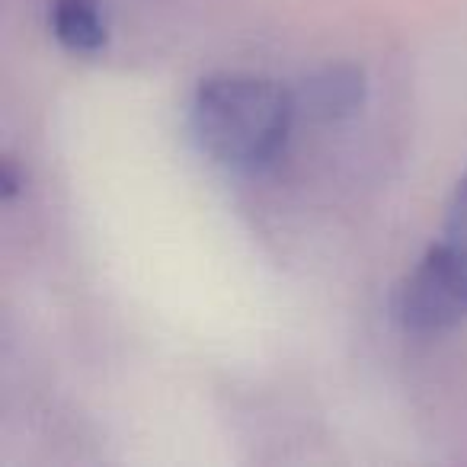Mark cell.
<instances>
[{"mask_svg": "<svg viewBox=\"0 0 467 467\" xmlns=\"http://www.w3.org/2000/svg\"><path fill=\"white\" fill-rule=\"evenodd\" d=\"M298 119L295 93L260 74L221 71L199 84L189 125L214 163L237 173H263L285 154Z\"/></svg>", "mask_w": 467, "mask_h": 467, "instance_id": "1", "label": "cell"}, {"mask_svg": "<svg viewBox=\"0 0 467 467\" xmlns=\"http://www.w3.org/2000/svg\"><path fill=\"white\" fill-rule=\"evenodd\" d=\"M394 317L413 337H439L467 320V254L441 237L400 279Z\"/></svg>", "mask_w": 467, "mask_h": 467, "instance_id": "2", "label": "cell"}, {"mask_svg": "<svg viewBox=\"0 0 467 467\" xmlns=\"http://www.w3.org/2000/svg\"><path fill=\"white\" fill-rule=\"evenodd\" d=\"M292 93L298 116H307L311 122H343L365 106L368 84H365L362 67L327 65Z\"/></svg>", "mask_w": 467, "mask_h": 467, "instance_id": "3", "label": "cell"}, {"mask_svg": "<svg viewBox=\"0 0 467 467\" xmlns=\"http://www.w3.org/2000/svg\"><path fill=\"white\" fill-rule=\"evenodd\" d=\"M48 26L55 42L80 58H93L109 42V26L99 0H52Z\"/></svg>", "mask_w": 467, "mask_h": 467, "instance_id": "4", "label": "cell"}, {"mask_svg": "<svg viewBox=\"0 0 467 467\" xmlns=\"http://www.w3.org/2000/svg\"><path fill=\"white\" fill-rule=\"evenodd\" d=\"M445 241L454 244L458 250L467 254V170L454 186V195L448 202V218H445Z\"/></svg>", "mask_w": 467, "mask_h": 467, "instance_id": "5", "label": "cell"}, {"mask_svg": "<svg viewBox=\"0 0 467 467\" xmlns=\"http://www.w3.org/2000/svg\"><path fill=\"white\" fill-rule=\"evenodd\" d=\"M0 186H4V199H14L20 189V173H16L14 161H4V167H0Z\"/></svg>", "mask_w": 467, "mask_h": 467, "instance_id": "6", "label": "cell"}]
</instances>
